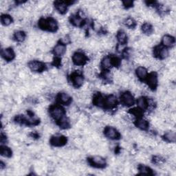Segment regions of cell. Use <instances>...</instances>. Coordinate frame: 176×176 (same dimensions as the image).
I'll return each instance as SVG.
<instances>
[{"label": "cell", "mask_w": 176, "mask_h": 176, "mask_svg": "<svg viewBox=\"0 0 176 176\" xmlns=\"http://www.w3.org/2000/svg\"><path fill=\"white\" fill-rule=\"evenodd\" d=\"M71 21L74 25L78 27L81 26L82 23H83V20H82L81 18L79 17V16H73V17L71 18Z\"/></svg>", "instance_id": "obj_24"}, {"label": "cell", "mask_w": 176, "mask_h": 176, "mask_svg": "<svg viewBox=\"0 0 176 176\" xmlns=\"http://www.w3.org/2000/svg\"><path fill=\"white\" fill-rule=\"evenodd\" d=\"M94 103L97 106L99 107H103L105 105V99L101 95H97L94 99Z\"/></svg>", "instance_id": "obj_22"}, {"label": "cell", "mask_w": 176, "mask_h": 176, "mask_svg": "<svg viewBox=\"0 0 176 176\" xmlns=\"http://www.w3.org/2000/svg\"><path fill=\"white\" fill-rule=\"evenodd\" d=\"M66 141H67V140H66L65 137L59 136H56L53 137L50 141L52 145L57 146V147L65 145Z\"/></svg>", "instance_id": "obj_6"}, {"label": "cell", "mask_w": 176, "mask_h": 176, "mask_svg": "<svg viewBox=\"0 0 176 176\" xmlns=\"http://www.w3.org/2000/svg\"><path fill=\"white\" fill-rule=\"evenodd\" d=\"M136 126L139 129H143V130H146L149 127V124L148 122L145 119H139L138 121L136 122Z\"/></svg>", "instance_id": "obj_21"}, {"label": "cell", "mask_w": 176, "mask_h": 176, "mask_svg": "<svg viewBox=\"0 0 176 176\" xmlns=\"http://www.w3.org/2000/svg\"><path fill=\"white\" fill-rule=\"evenodd\" d=\"M137 105L138 106V107L141 109H145L147 107V101L146 100L145 98L141 97L138 99Z\"/></svg>", "instance_id": "obj_23"}, {"label": "cell", "mask_w": 176, "mask_h": 176, "mask_svg": "<svg viewBox=\"0 0 176 176\" xmlns=\"http://www.w3.org/2000/svg\"><path fill=\"white\" fill-rule=\"evenodd\" d=\"M25 37H26L25 33L22 31H17L16 32L15 34V38L17 41L21 42L24 41Z\"/></svg>", "instance_id": "obj_26"}, {"label": "cell", "mask_w": 176, "mask_h": 176, "mask_svg": "<svg viewBox=\"0 0 176 176\" xmlns=\"http://www.w3.org/2000/svg\"><path fill=\"white\" fill-rule=\"evenodd\" d=\"M164 138L166 141L170 143H175V133L174 131H168L164 135Z\"/></svg>", "instance_id": "obj_19"}, {"label": "cell", "mask_w": 176, "mask_h": 176, "mask_svg": "<svg viewBox=\"0 0 176 176\" xmlns=\"http://www.w3.org/2000/svg\"><path fill=\"white\" fill-rule=\"evenodd\" d=\"M50 112L52 116L54 118V119L59 121V120L63 116L64 110L63 108L60 107V106L55 105L50 107Z\"/></svg>", "instance_id": "obj_1"}, {"label": "cell", "mask_w": 176, "mask_h": 176, "mask_svg": "<svg viewBox=\"0 0 176 176\" xmlns=\"http://www.w3.org/2000/svg\"><path fill=\"white\" fill-rule=\"evenodd\" d=\"M72 82L76 87H80L83 84V78L79 74H75L72 76Z\"/></svg>", "instance_id": "obj_12"}, {"label": "cell", "mask_w": 176, "mask_h": 176, "mask_svg": "<svg viewBox=\"0 0 176 176\" xmlns=\"http://www.w3.org/2000/svg\"><path fill=\"white\" fill-rule=\"evenodd\" d=\"M117 39L119 40L120 43L122 44V45H124L127 41V34L124 31H119L117 35Z\"/></svg>", "instance_id": "obj_15"}, {"label": "cell", "mask_w": 176, "mask_h": 176, "mask_svg": "<svg viewBox=\"0 0 176 176\" xmlns=\"http://www.w3.org/2000/svg\"><path fill=\"white\" fill-rule=\"evenodd\" d=\"M1 56L5 60H12L15 57V53H14L13 50L12 49H2L1 50Z\"/></svg>", "instance_id": "obj_8"}, {"label": "cell", "mask_w": 176, "mask_h": 176, "mask_svg": "<svg viewBox=\"0 0 176 176\" xmlns=\"http://www.w3.org/2000/svg\"><path fill=\"white\" fill-rule=\"evenodd\" d=\"M66 51L65 45L63 43H58L54 48V53L57 56L63 55Z\"/></svg>", "instance_id": "obj_10"}, {"label": "cell", "mask_w": 176, "mask_h": 176, "mask_svg": "<svg viewBox=\"0 0 176 176\" xmlns=\"http://www.w3.org/2000/svg\"><path fill=\"white\" fill-rule=\"evenodd\" d=\"M137 77L140 79H145L147 76V69L144 67H138L136 70Z\"/></svg>", "instance_id": "obj_14"}, {"label": "cell", "mask_w": 176, "mask_h": 176, "mask_svg": "<svg viewBox=\"0 0 176 176\" xmlns=\"http://www.w3.org/2000/svg\"><path fill=\"white\" fill-rule=\"evenodd\" d=\"M140 171L142 172V173L143 174H149V169L147 167H145V166H141L140 167Z\"/></svg>", "instance_id": "obj_32"}, {"label": "cell", "mask_w": 176, "mask_h": 176, "mask_svg": "<svg viewBox=\"0 0 176 176\" xmlns=\"http://www.w3.org/2000/svg\"><path fill=\"white\" fill-rule=\"evenodd\" d=\"M123 4L124 6H125L126 7H129L133 4V1H123Z\"/></svg>", "instance_id": "obj_33"}, {"label": "cell", "mask_w": 176, "mask_h": 176, "mask_svg": "<svg viewBox=\"0 0 176 176\" xmlns=\"http://www.w3.org/2000/svg\"><path fill=\"white\" fill-rule=\"evenodd\" d=\"M112 59L111 57H106L102 61V66L105 69H109L112 66Z\"/></svg>", "instance_id": "obj_17"}, {"label": "cell", "mask_w": 176, "mask_h": 176, "mask_svg": "<svg viewBox=\"0 0 176 176\" xmlns=\"http://www.w3.org/2000/svg\"><path fill=\"white\" fill-rule=\"evenodd\" d=\"M163 43L167 47H172L175 43V39L170 35H165L163 37Z\"/></svg>", "instance_id": "obj_11"}, {"label": "cell", "mask_w": 176, "mask_h": 176, "mask_svg": "<svg viewBox=\"0 0 176 176\" xmlns=\"http://www.w3.org/2000/svg\"><path fill=\"white\" fill-rule=\"evenodd\" d=\"M142 31H143L144 33L149 35V34H151L152 33V26L149 23H145L142 26Z\"/></svg>", "instance_id": "obj_27"}, {"label": "cell", "mask_w": 176, "mask_h": 176, "mask_svg": "<svg viewBox=\"0 0 176 176\" xmlns=\"http://www.w3.org/2000/svg\"><path fill=\"white\" fill-rule=\"evenodd\" d=\"M28 66H29L30 69H31L32 71L41 72V70H43L44 65L40 61H33L30 62L28 64Z\"/></svg>", "instance_id": "obj_5"}, {"label": "cell", "mask_w": 176, "mask_h": 176, "mask_svg": "<svg viewBox=\"0 0 176 176\" xmlns=\"http://www.w3.org/2000/svg\"><path fill=\"white\" fill-rule=\"evenodd\" d=\"M125 24L129 28L133 27L135 26V21L132 18H127L125 21Z\"/></svg>", "instance_id": "obj_31"}, {"label": "cell", "mask_w": 176, "mask_h": 176, "mask_svg": "<svg viewBox=\"0 0 176 176\" xmlns=\"http://www.w3.org/2000/svg\"><path fill=\"white\" fill-rule=\"evenodd\" d=\"M1 23L4 26H9L12 23V18L9 15H3L1 17Z\"/></svg>", "instance_id": "obj_29"}, {"label": "cell", "mask_w": 176, "mask_h": 176, "mask_svg": "<svg viewBox=\"0 0 176 176\" xmlns=\"http://www.w3.org/2000/svg\"><path fill=\"white\" fill-rule=\"evenodd\" d=\"M56 6L58 11L61 13H65L66 10H67V3L64 2V1H57L55 3Z\"/></svg>", "instance_id": "obj_18"}, {"label": "cell", "mask_w": 176, "mask_h": 176, "mask_svg": "<svg viewBox=\"0 0 176 176\" xmlns=\"http://www.w3.org/2000/svg\"><path fill=\"white\" fill-rule=\"evenodd\" d=\"M105 134L106 137L109 139H116L119 137V132L115 128L111 127H107L105 130Z\"/></svg>", "instance_id": "obj_4"}, {"label": "cell", "mask_w": 176, "mask_h": 176, "mask_svg": "<svg viewBox=\"0 0 176 176\" xmlns=\"http://www.w3.org/2000/svg\"><path fill=\"white\" fill-rule=\"evenodd\" d=\"M121 101L124 105L127 106H131L134 103V99L133 96L129 92H125L121 95Z\"/></svg>", "instance_id": "obj_3"}, {"label": "cell", "mask_w": 176, "mask_h": 176, "mask_svg": "<svg viewBox=\"0 0 176 176\" xmlns=\"http://www.w3.org/2000/svg\"><path fill=\"white\" fill-rule=\"evenodd\" d=\"M59 100L61 103L63 104H68L70 102V97L66 93H61L59 95Z\"/></svg>", "instance_id": "obj_20"}, {"label": "cell", "mask_w": 176, "mask_h": 176, "mask_svg": "<svg viewBox=\"0 0 176 176\" xmlns=\"http://www.w3.org/2000/svg\"><path fill=\"white\" fill-rule=\"evenodd\" d=\"M74 63L77 65H83L86 61L85 56L81 53H76L72 57Z\"/></svg>", "instance_id": "obj_2"}, {"label": "cell", "mask_w": 176, "mask_h": 176, "mask_svg": "<svg viewBox=\"0 0 176 176\" xmlns=\"http://www.w3.org/2000/svg\"><path fill=\"white\" fill-rule=\"evenodd\" d=\"M60 121V126L63 128H67L69 125V121L67 120V118L63 116L61 119L59 120Z\"/></svg>", "instance_id": "obj_30"}, {"label": "cell", "mask_w": 176, "mask_h": 176, "mask_svg": "<svg viewBox=\"0 0 176 176\" xmlns=\"http://www.w3.org/2000/svg\"><path fill=\"white\" fill-rule=\"evenodd\" d=\"M148 85L151 88H155L156 87L158 83L157 75L155 73H152L147 77Z\"/></svg>", "instance_id": "obj_9"}, {"label": "cell", "mask_w": 176, "mask_h": 176, "mask_svg": "<svg viewBox=\"0 0 176 176\" xmlns=\"http://www.w3.org/2000/svg\"><path fill=\"white\" fill-rule=\"evenodd\" d=\"M91 163L93 165L96 166V167H103L105 165L106 161L103 158L99 156V155H97V156L93 157L91 159Z\"/></svg>", "instance_id": "obj_7"}, {"label": "cell", "mask_w": 176, "mask_h": 176, "mask_svg": "<svg viewBox=\"0 0 176 176\" xmlns=\"http://www.w3.org/2000/svg\"><path fill=\"white\" fill-rule=\"evenodd\" d=\"M116 97L114 95H110L106 99V100H105V105H106L108 107H112L116 105Z\"/></svg>", "instance_id": "obj_13"}, {"label": "cell", "mask_w": 176, "mask_h": 176, "mask_svg": "<svg viewBox=\"0 0 176 176\" xmlns=\"http://www.w3.org/2000/svg\"><path fill=\"white\" fill-rule=\"evenodd\" d=\"M0 153H1V155H2V156L10 157L11 155L12 152L9 148H8L6 147H1Z\"/></svg>", "instance_id": "obj_25"}, {"label": "cell", "mask_w": 176, "mask_h": 176, "mask_svg": "<svg viewBox=\"0 0 176 176\" xmlns=\"http://www.w3.org/2000/svg\"><path fill=\"white\" fill-rule=\"evenodd\" d=\"M57 29V23L55 19H50L47 20V30L50 31H55Z\"/></svg>", "instance_id": "obj_16"}, {"label": "cell", "mask_w": 176, "mask_h": 176, "mask_svg": "<svg viewBox=\"0 0 176 176\" xmlns=\"http://www.w3.org/2000/svg\"><path fill=\"white\" fill-rule=\"evenodd\" d=\"M168 56H169V50L167 48H161L158 57L161 58V59H166V58L168 57Z\"/></svg>", "instance_id": "obj_28"}]
</instances>
